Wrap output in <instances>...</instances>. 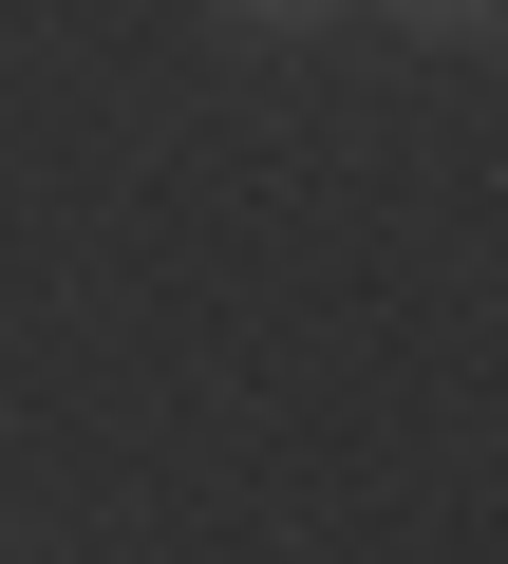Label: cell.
I'll return each mask as SVG.
<instances>
[{
    "mask_svg": "<svg viewBox=\"0 0 508 564\" xmlns=\"http://www.w3.org/2000/svg\"><path fill=\"white\" fill-rule=\"evenodd\" d=\"M226 20H245V39H302V20H339V0H226Z\"/></svg>",
    "mask_w": 508,
    "mask_h": 564,
    "instance_id": "cell-2",
    "label": "cell"
},
{
    "mask_svg": "<svg viewBox=\"0 0 508 564\" xmlns=\"http://www.w3.org/2000/svg\"><path fill=\"white\" fill-rule=\"evenodd\" d=\"M377 20H396V39H489L508 0H377Z\"/></svg>",
    "mask_w": 508,
    "mask_h": 564,
    "instance_id": "cell-1",
    "label": "cell"
}]
</instances>
